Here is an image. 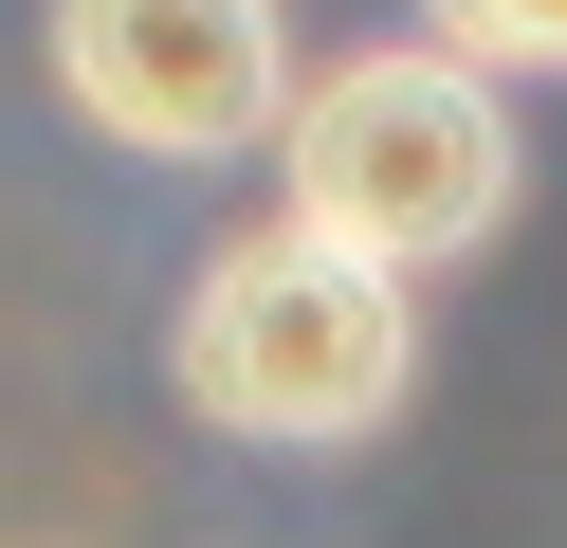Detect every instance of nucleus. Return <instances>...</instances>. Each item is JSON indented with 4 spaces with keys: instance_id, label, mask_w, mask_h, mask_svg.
Instances as JSON below:
<instances>
[{
    "instance_id": "obj_4",
    "label": "nucleus",
    "mask_w": 567,
    "mask_h": 548,
    "mask_svg": "<svg viewBox=\"0 0 567 548\" xmlns=\"http://www.w3.org/2000/svg\"><path fill=\"white\" fill-rule=\"evenodd\" d=\"M440 19V55H476V73H567V0H421Z\"/></svg>"
},
{
    "instance_id": "obj_1",
    "label": "nucleus",
    "mask_w": 567,
    "mask_h": 548,
    "mask_svg": "<svg viewBox=\"0 0 567 548\" xmlns=\"http://www.w3.org/2000/svg\"><path fill=\"white\" fill-rule=\"evenodd\" d=\"M421 275H384V256L311 238V219H257V238H220L184 275V311H165V384H184V421L257 438V457H348V438L403 421L421 384Z\"/></svg>"
},
{
    "instance_id": "obj_3",
    "label": "nucleus",
    "mask_w": 567,
    "mask_h": 548,
    "mask_svg": "<svg viewBox=\"0 0 567 548\" xmlns=\"http://www.w3.org/2000/svg\"><path fill=\"white\" fill-rule=\"evenodd\" d=\"M55 92L128 165H257L311 73L275 0H55Z\"/></svg>"
},
{
    "instance_id": "obj_2",
    "label": "nucleus",
    "mask_w": 567,
    "mask_h": 548,
    "mask_svg": "<svg viewBox=\"0 0 567 548\" xmlns=\"http://www.w3.org/2000/svg\"><path fill=\"white\" fill-rule=\"evenodd\" d=\"M275 183H293L275 219H311V238L384 256V275H440V256H476L494 219H513V110H494L476 55L384 37V55H330V73L293 92Z\"/></svg>"
}]
</instances>
